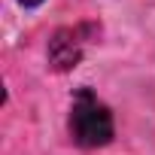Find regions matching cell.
Segmentation results:
<instances>
[{
  "label": "cell",
  "instance_id": "cell-3",
  "mask_svg": "<svg viewBox=\"0 0 155 155\" xmlns=\"http://www.w3.org/2000/svg\"><path fill=\"white\" fill-rule=\"evenodd\" d=\"M21 6H37V3H43V0H18Z\"/></svg>",
  "mask_w": 155,
  "mask_h": 155
},
{
  "label": "cell",
  "instance_id": "cell-2",
  "mask_svg": "<svg viewBox=\"0 0 155 155\" xmlns=\"http://www.w3.org/2000/svg\"><path fill=\"white\" fill-rule=\"evenodd\" d=\"M82 31L79 28H61L55 31V37L49 40V64L58 73L73 70L76 64L82 61Z\"/></svg>",
  "mask_w": 155,
  "mask_h": 155
},
{
  "label": "cell",
  "instance_id": "cell-1",
  "mask_svg": "<svg viewBox=\"0 0 155 155\" xmlns=\"http://www.w3.org/2000/svg\"><path fill=\"white\" fill-rule=\"evenodd\" d=\"M113 113L88 91L79 88L73 97V110H70V134L82 149H97L107 146L113 140Z\"/></svg>",
  "mask_w": 155,
  "mask_h": 155
}]
</instances>
